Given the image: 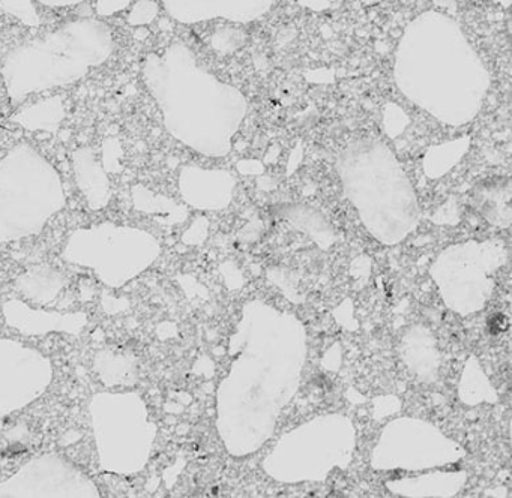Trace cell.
Masks as SVG:
<instances>
[{"label": "cell", "instance_id": "3957f363", "mask_svg": "<svg viewBox=\"0 0 512 498\" xmlns=\"http://www.w3.org/2000/svg\"><path fill=\"white\" fill-rule=\"evenodd\" d=\"M0 497H101L98 486L58 455L31 459L0 483Z\"/></svg>", "mask_w": 512, "mask_h": 498}, {"label": "cell", "instance_id": "5b68a950", "mask_svg": "<svg viewBox=\"0 0 512 498\" xmlns=\"http://www.w3.org/2000/svg\"><path fill=\"white\" fill-rule=\"evenodd\" d=\"M17 287L25 294L26 299L47 306L55 302L58 294L64 288V278L53 270L47 272H28L17 279Z\"/></svg>", "mask_w": 512, "mask_h": 498}, {"label": "cell", "instance_id": "8992f818", "mask_svg": "<svg viewBox=\"0 0 512 498\" xmlns=\"http://www.w3.org/2000/svg\"><path fill=\"white\" fill-rule=\"evenodd\" d=\"M134 357L118 354L115 351H100L95 356V369L106 386H131L136 381Z\"/></svg>", "mask_w": 512, "mask_h": 498}, {"label": "cell", "instance_id": "277c9868", "mask_svg": "<svg viewBox=\"0 0 512 498\" xmlns=\"http://www.w3.org/2000/svg\"><path fill=\"white\" fill-rule=\"evenodd\" d=\"M2 314L11 329L25 336H46L55 332L79 336L88 326V315L85 312L62 314L58 311H44L17 299L7 300L2 305Z\"/></svg>", "mask_w": 512, "mask_h": 498}, {"label": "cell", "instance_id": "7a4b0ae2", "mask_svg": "<svg viewBox=\"0 0 512 498\" xmlns=\"http://www.w3.org/2000/svg\"><path fill=\"white\" fill-rule=\"evenodd\" d=\"M52 380L49 357L16 339L0 336V419L37 401Z\"/></svg>", "mask_w": 512, "mask_h": 498}, {"label": "cell", "instance_id": "6da1fadb", "mask_svg": "<svg viewBox=\"0 0 512 498\" xmlns=\"http://www.w3.org/2000/svg\"><path fill=\"white\" fill-rule=\"evenodd\" d=\"M101 470L134 474L143 470L155 438L142 396L136 392L97 393L89 404Z\"/></svg>", "mask_w": 512, "mask_h": 498}]
</instances>
